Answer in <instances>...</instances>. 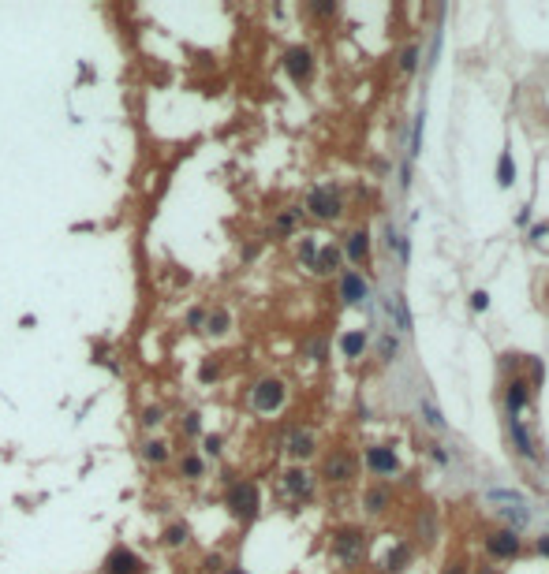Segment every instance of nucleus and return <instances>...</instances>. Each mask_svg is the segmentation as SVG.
Returning <instances> with one entry per match:
<instances>
[{
	"instance_id": "nucleus-11",
	"label": "nucleus",
	"mask_w": 549,
	"mask_h": 574,
	"mask_svg": "<svg viewBox=\"0 0 549 574\" xmlns=\"http://www.w3.org/2000/svg\"><path fill=\"white\" fill-rule=\"evenodd\" d=\"M366 467H370L374 474H393L400 462H396L389 444H374V448H366Z\"/></svg>"
},
{
	"instance_id": "nucleus-34",
	"label": "nucleus",
	"mask_w": 549,
	"mask_h": 574,
	"mask_svg": "<svg viewBox=\"0 0 549 574\" xmlns=\"http://www.w3.org/2000/svg\"><path fill=\"white\" fill-rule=\"evenodd\" d=\"M426 421H430V425H437V429L445 425V418H441V410H434L430 403H426Z\"/></svg>"
},
{
	"instance_id": "nucleus-22",
	"label": "nucleus",
	"mask_w": 549,
	"mask_h": 574,
	"mask_svg": "<svg viewBox=\"0 0 549 574\" xmlns=\"http://www.w3.org/2000/svg\"><path fill=\"white\" fill-rule=\"evenodd\" d=\"M512 437H515V444H520V455H527V459H538V451H534V444H531V437H527V429H523L520 418H512Z\"/></svg>"
},
{
	"instance_id": "nucleus-2",
	"label": "nucleus",
	"mask_w": 549,
	"mask_h": 574,
	"mask_svg": "<svg viewBox=\"0 0 549 574\" xmlns=\"http://www.w3.org/2000/svg\"><path fill=\"white\" fill-rule=\"evenodd\" d=\"M284 399H288V388H284V381H277V377H262V381H254V388H251V407L258 414H277V410L284 407Z\"/></svg>"
},
{
	"instance_id": "nucleus-5",
	"label": "nucleus",
	"mask_w": 549,
	"mask_h": 574,
	"mask_svg": "<svg viewBox=\"0 0 549 574\" xmlns=\"http://www.w3.org/2000/svg\"><path fill=\"white\" fill-rule=\"evenodd\" d=\"M366 548V537L359 526H340L337 534H332V556H337L340 563H359Z\"/></svg>"
},
{
	"instance_id": "nucleus-13",
	"label": "nucleus",
	"mask_w": 549,
	"mask_h": 574,
	"mask_svg": "<svg viewBox=\"0 0 549 574\" xmlns=\"http://www.w3.org/2000/svg\"><path fill=\"white\" fill-rule=\"evenodd\" d=\"M161 545H165L168 552H180L191 545V526L187 522H168L165 529H161Z\"/></svg>"
},
{
	"instance_id": "nucleus-26",
	"label": "nucleus",
	"mask_w": 549,
	"mask_h": 574,
	"mask_svg": "<svg viewBox=\"0 0 549 574\" xmlns=\"http://www.w3.org/2000/svg\"><path fill=\"white\" fill-rule=\"evenodd\" d=\"M221 451H224V437H221V432H210V437H202V459H206V455H210V459H217Z\"/></svg>"
},
{
	"instance_id": "nucleus-19",
	"label": "nucleus",
	"mask_w": 549,
	"mask_h": 574,
	"mask_svg": "<svg viewBox=\"0 0 549 574\" xmlns=\"http://www.w3.org/2000/svg\"><path fill=\"white\" fill-rule=\"evenodd\" d=\"M232 328V313L224 310V306H213V310H206V332L210 335H224Z\"/></svg>"
},
{
	"instance_id": "nucleus-6",
	"label": "nucleus",
	"mask_w": 549,
	"mask_h": 574,
	"mask_svg": "<svg viewBox=\"0 0 549 574\" xmlns=\"http://www.w3.org/2000/svg\"><path fill=\"white\" fill-rule=\"evenodd\" d=\"M284 71L292 82H310L314 79V52L307 45H292L284 52Z\"/></svg>"
},
{
	"instance_id": "nucleus-8",
	"label": "nucleus",
	"mask_w": 549,
	"mask_h": 574,
	"mask_svg": "<svg viewBox=\"0 0 549 574\" xmlns=\"http://www.w3.org/2000/svg\"><path fill=\"white\" fill-rule=\"evenodd\" d=\"M281 489L292 496V500H310V492H314V478L303 470V467H292L281 474Z\"/></svg>"
},
{
	"instance_id": "nucleus-31",
	"label": "nucleus",
	"mask_w": 549,
	"mask_h": 574,
	"mask_svg": "<svg viewBox=\"0 0 549 574\" xmlns=\"http://www.w3.org/2000/svg\"><path fill=\"white\" fill-rule=\"evenodd\" d=\"M202 571H206V574H221L224 571V556H221V552H210V556L202 559Z\"/></svg>"
},
{
	"instance_id": "nucleus-1",
	"label": "nucleus",
	"mask_w": 549,
	"mask_h": 574,
	"mask_svg": "<svg viewBox=\"0 0 549 574\" xmlns=\"http://www.w3.org/2000/svg\"><path fill=\"white\" fill-rule=\"evenodd\" d=\"M224 507H228V515L235 522L251 526L258 511H262V492H258L254 481H232L228 492H224Z\"/></svg>"
},
{
	"instance_id": "nucleus-3",
	"label": "nucleus",
	"mask_w": 549,
	"mask_h": 574,
	"mask_svg": "<svg viewBox=\"0 0 549 574\" xmlns=\"http://www.w3.org/2000/svg\"><path fill=\"white\" fill-rule=\"evenodd\" d=\"M149 563L131 545H112L101 559V574H146Z\"/></svg>"
},
{
	"instance_id": "nucleus-14",
	"label": "nucleus",
	"mask_w": 549,
	"mask_h": 574,
	"mask_svg": "<svg viewBox=\"0 0 549 574\" xmlns=\"http://www.w3.org/2000/svg\"><path fill=\"white\" fill-rule=\"evenodd\" d=\"M366 299V284L359 273H344L340 276V302H348V306H359V302Z\"/></svg>"
},
{
	"instance_id": "nucleus-32",
	"label": "nucleus",
	"mask_w": 549,
	"mask_h": 574,
	"mask_svg": "<svg viewBox=\"0 0 549 574\" xmlns=\"http://www.w3.org/2000/svg\"><path fill=\"white\" fill-rule=\"evenodd\" d=\"M400 68H404V71H415V68H418V49H415V45H407V49L400 52Z\"/></svg>"
},
{
	"instance_id": "nucleus-23",
	"label": "nucleus",
	"mask_w": 549,
	"mask_h": 574,
	"mask_svg": "<svg viewBox=\"0 0 549 574\" xmlns=\"http://www.w3.org/2000/svg\"><path fill=\"white\" fill-rule=\"evenodd\" d=\"M138 421H142V429H146V432L161 429V425H165V407H157V403L142 407V418H138Z\"/></svg>"
},
{
	"instance_id": "nucleus-36",
	"label": "nucleus",
	"mask_w": 549,
	"mask_h": 574,
	"mask_svg": "<svg viewBox=\"0 0 549 574\" xmlns=\"http://www.w3.org/2000/svg\"><path fill=\"white\" fill-rule=\"evenodd\" d=\"M310 12H314V15H332V12H337V4H310Z\"/></svg>"
},
{
	"instance_id": "nucleus-25",
	"label": "nucleus",
	"mask_w": 549,
	"mask_h": 574,
	"mask_svg": "<svg viewBox=\"0 0 549 574\" xmlns=\"http://www.w3.org/2000/svg\"><path fill=\"white\" fill-rule=\"evenodd\" d=\"M385 507H389V492H385V489H370V492H366V511H370V515H381Z\"/></svg>"
},
{
	"instance_id": "nucleus-20",
	"label": "nucleus",
	"mask_w": 549,
	"mask_h": 574,
	"mask_svg": "<svg viewBox=\"0 0 549 574\" xmlns=\"http://www.w3.org/2000/svg\"><path fill=\"white\" fill-rule=\"evenodd\" d=\"M295 224H299V209H284L273 220V227H269V235H273V239H288V235L295 232Z\"/></svg>"
},
{
	"instance_id": "nucleus-4",
	"label": "nucleus",
	"mask_w": 549,
	"mask_h": 574,
	"mask_svg": "<svg viewBox=\"0 0 549 574\" xmlns=\"http://www.w3.org/2000/svg\"><path fill=\"white\" fill-rule=\"evenodd\" d=\"M340 209H344V198L337 187H314L307 194V213L314 220H337Z\"/></svg>"
},
{
	"instance_id": "nucleus-29",
	"label": "nucleus",
	"mask_w": 549,
	"mask_h": 574,
	"mask_svg": "<svg viewBox=\"0 0 549 574\" xmlns=\"http://www.w3.org/2000/svg\"><path fill=\"white\" fill-rule=\"evenodd\" d=\"M217 377H221V362H217V358H206V362L198 365V381H202V384L217 381Z\"/></svg>"
},
{
	"instance_id": "nucleus-16",
	"label": "nucleus",
	"mask_w": 549,
	"mask_h": 574,
	"mask_svg": "<svg viewBox=\"0 0 549 574\" xmlns=\"http://www.w3.org/2000/svg\"><path fill=\"white\" fill-rule=\"evenodd\" d=\"M142 459L149 462V467H165V462L172 459V451H168V440H161V437H146L142 440Z\"/></svg>"
},
{
	"instance_id": "nucleus-33",
	"label": "nucleus",
	"mask_w": 549,
	"mask_h": 574,
	"mask_svg": "<svg viewBox=\"0 0 549 574\" xmlns=\"http://www.w3.org/2000/svg\"><path fill=\"white\" fill-rule=\"evenodd\" d=\"M512 179H515V168H512V157L504 153V157H501V187H508Z\"/></svg>"
},
{
	"instance_id": "nucleus-24",
	"label": "nucleus",
	"mask_w": 549,
	"mask_h": 574,
	"mask_svg": "<svg viewBox=\"0 0 549 574\" xmlns=\"http://www.w3.org/2000/svg\"><path fill=\"white\" fill-rule=\"evenodd\" d=\"M180 432H183L187 440H198V437H202V414H198V410H187V414H183Z\"/></svg>"
},
{
	"instance_id": "nucleus-35",
	"label": "nucleus",
	"mask_w": 549,
	"mask_h": 574,
	"mask_svg": "<svg viewBox=\"0 0 549 574\" xmlns=\"http://www.w3.org/2000/svg\"><path fill=\"white\" fill-rule=\"evenodd\" d=\"M486 291H475V295H471V306H475V310H486Z\"/></svg>"
},
{
	"instance_id": "nucleus-10",
	"label": "nucleus",
	"mask_w": 549,
	"mask_h": 574,
	"mask_svg": "<svg viewBox=\"0 0 549 574\" xmlns=\"http://www.w3.org/2000/svg\"><path fill=\"white\" fill-rule=\"evenodd\" d=\"M486 552L497 559H512V556H520V537L512 529H497V534L486 537Z\"/></svg>"
},
{
	"instance_id": "nucleus-17",
	"label": "nucleus",
	"mask_w": 549,
	"mask_h": 574,
	"mask_svg": "<svg viewBox=\"0 0 549 574\" xmlns=\"http://www.w3.org/2000/svg\"><path fill=\"white\" fill-rule=\"evenodd\" d=\"M340 254H348V262H355V265L366 262V254H370V235H366V232H351L348 246H344Z\"/></svg>"
},
{
	"instance_id": "nucleus-7",
	"label": "nucleus",
	"mask_w": 549,
	"mask_h": 574,
	"mask_svg": "<svg viewBox=\"0 0 549 574\" xmlns=\"http://www.w3.org/2000/svg\"><path fill=\"white\" fill-rule=\"evenodd\" d=\"M351 474H355V459L348 451H332L325 462H321V478H325L329 485H344V481H351Z\"/></svg>"
},
{
	"instance_id": "nucleus-18",
	"label": "nucleus",
	"mask_w": 549,
	"mask_h": 574,
	"mask_svg": "<svg viewBox=\"0 0 549 574\" xmlns=\"http://www.w3.org/2000/svg\"><path fill=\"white\" fill-rule=\"evenodd\" d=\"M527 403H531V384H527L523 377H515V381L508 384V410H512V418L520 414Z\"/></svg>"
},
{
	"instance_id": "nucleus-30",
	"label": "nucleus",
	"mask_w": 549,
	"mask_h": 574,
	"mask_svg": "<svg viewBox=\"0 0 549 574\" xmlns=\"http://www.w3.org/2000/svg\"><path fill=\"white\" fill-rule=\"evenodd\" d=\"M314 257H318V243L314 239H303V243H299V262L314 265Z\"/></svg>"
},
{
	"instance_id": "nucleus-27",
	"label": "nucleus",
	"mask_w": 549,
	"mask_h": 574,
	"mask_svg": "<svg viewBox=\"0 0 549 574\" xmlns=\"http://www.w3.org/2000/svg\"><path fill=\"white\" fill-rule=\"evenodd\" d=\"M407 559H411V548H407V545H396V548L389 552V563H385V567H389V571H404Z\"/></svg>"
},
{
	"instance_id": "nucleus-21",
	"label": "nucleus",
	"mask_w": 549,
	"mask_h": 574,
	"mask_svg": "<svg viewBox=\"0 0 549 574\" xmlns=\"http://www.w3.org/2000/svg\"><path fill=\"white\" fill-rule=\"evenodd\" d=\"M340 351H344V358H359V354L366 351V335L363 332H348L340 340Z\"/></svg>"
},
{
	"instance_id": "nucleus-37",
	"label": "nucleus",
	"mask_w": 549,
	"mask_h": 574,
	"mask_svg": "<svg viewBox=\"0 0 549 574\" xmlns=\"http://www.w3.org/2000/svg\"><path fill=\"white\" fill-rule=\"evenodd\" d=\"M310 354H314V362H321V354H325V343H321V340L310 343Z\"/></svg>"
},
{
	"instance_id": "nucleus-9",
	"label": "nucleus",
	"mask_w": 549,
	"mask_h": 574,
	"mask_svg": "<svg viewBox=\"0 0 549 574\" xmlns=\"http://www.w3.org/2000/svg\"><path fill=\"white\" fill-rule=\"evenodd\" d=\"M284 451L292 455V459L303 462V459H310V455L318 451V437L310 429H292V432H288V440H284Z\"/></svg>"
},
{
	"instance_id": "nucleus-39",
	"label": "nucleus",
	"mask_w": 549,
	"mask_h": 574,
	"mask_svg": "<svg viewBox=\"0 0 549 574\" xmlns=\"http://www.w3.org/2000/svg\"><path fill=\"white\" fill-rule=\"evenodd\" d=\"M538 552H542V556L549 559V534H546V537H538Z\"/></svg>"
},
{
	"instance_id": "nucleus-12",
	"label": "nucleus",
	"mask_w": 549,
	"mask_h": 574,
	"mask_svg": "<svg viewBox=\"0 0 549 574\" xmlns=\"http://www.w3.org/2000/svg\"><path fill=\"white\" fill-rule=\"evenodd\" d=\"M176 470H180L183 481H202V478H206V459H202L198 451H183L180 462H176Z\"/></svg>"
},
{
	"instance_id": "nucleus-40",
	"label": "nucleus",
	"mask_w": 549,
	"mask_h": 574,
	"mask_svg": "<svg viewBox=\"0 0 549 574\" xmlns=\"http://www.w3.org/2000/svg\"><path fill=\"white\" fill-rule=\"evenodd\" d=\"M221 574H247V571H243V567H224Z\"/></svg>"
},
{
	"instance_id": "nucleus-38",
	"label": "nucleus",
	"mask_w": 549,
	"mask_h": 574,
	"mask_svg": "<svg viewBox=\"0 0 549 574\" xmlns=\"http://www.w3.org/2000/svg\"><path fill=\"white\" fill-rule=\"evenodd\" d=\"M445 574H467V567H464V563H448Z\"/></svg>"
},
{
	"instance_id": "nucleus-28",
	"label": "nucleus",
	"mask_w": 549,
	"mask_h": 574,
	"mask_svg": "<svg viewBox=\"0 0 549 574\" xmlns=\"http://www.w3.org/2000/svg\"><path fill=\"white\" fill-rule=\"evenodd\" d=\"M183 324H187L191 332H206V310H202V306L187 310V317H183Z\"/></svg>"
},
{
	"instance_id": "nucleus-15",
	"label": "nucleus",
	"mask_w": 549,
	"mask_h": 574,
	"mask_svg": "<svg viewBox=\"0 0 549 574\" xmlns=\"http://www.w3.org/2000/svg\"><path fill=\"white\" fill-rule=\"evenodd\" d=\"M340 262H344V254H340V246H318V257H314V273L318 276H332L340 269Z\"/></svg>"
}]
</instances>
